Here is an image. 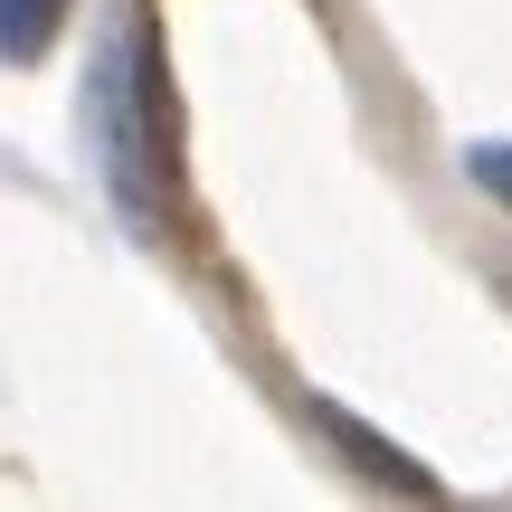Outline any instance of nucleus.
<instances>
[{
    "label": "nucleus",
    "mask_w": 512,
    "mask_h": 512,
    "mask_svg": "<svg viewBox=\"0 0 512 512\" xmlns=\"http://www.w3.org/2000/svg\"><path fill=\"white\" fill-rule=\"evenodd\" d=\"M57 10H67V0H0V48H10V57H38V48H48V29H57Z\"/></svg>",
    "instance_id": "f257e3e1"
},
{
    "label": "nucleus",
    "mask_w": 512,
    "mask_h": 512,
    "mask_svg": "<svg viewBox=\"0 0 512 512\" xmlns=\"http://www.w3.org/2000/svg\"><path fill=\"white\" fill-rule=\"evenodd\" d=\"M475 171H484V181H494L503 200H512V152H503V143H484V152H475Z\"/></svg>",
    "instance_id": "f03ea898"
}]
</instances>
